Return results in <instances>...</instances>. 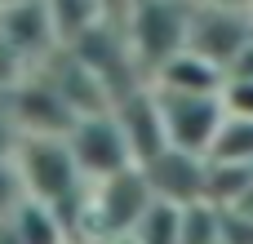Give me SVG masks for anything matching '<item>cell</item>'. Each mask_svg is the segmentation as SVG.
Segmentation results:
<instances>
[{"label": "cell", "mask_w": 253, "mask_h": 244, "mask_svg": "<svg viewBox=\"0 0 253 244\" xmlns=\"http://www.w3.org/2000/svg\"><path fill=\"white\" fill-rule=\"evenodd\" d=\"M156 187L147 182L142 164H129L111 178H98L89 187V209H84V236L111 240V236H133L147 209L156 204Z\"/></svg>", "instance_id": "1"}, {"label": "cell", "mask_w": 253, "mask_h": 244, "mask_svg": "<svg viewBox=\"0 0 253 244\" xmlns=\"http://www.w3.org/2000/svg\"><path fill=\"white\" fill-rule=\"evenodd\" d=\"M191 9H196V0H133L129 18H125V31H129L133 58L147 71V80L173 53L187 49V40H191Z\"/></svg>", "instance_id": "2"}, {"label": "cell", "mask_w": 253, "mask_h": 244, "mask_svg": "<svg viewBox=\"0 0 253 244\" xmlns=\"http://www.w3.org/2000/svg\"><path fill=\"white\" fill-rule=\"evenodd\" d=\"M160 111H165V133H169V147H182V151H200L209 156L222 124H227V102L222 93H178V89H160Z\"/></svg>", "instance_id": "3"}, {"label": "cell", "mask_w": 253, "mask_h": 244, "mask_svg": "<svg viewBox=\"0 0 253 244\" xmlns=\"http://www.w3.org/2000/svg\"><path fill=\"white\" fill-rule=\"evenodd\" d=\"M67 147H71V156H76V164H80V173L89 182L111 178V173L129 169V164H138V156H133V147H129V138H125V129H120L111 107L80 116L71 124V133H67Z\"/></svg>", "instance_id": "4"}, {"label": "cell", "mask_w": 253, "mask_h": 244, "mask_svg": "<svg viewBox=\"0 0 253 244\" xmlns=\"http://www.w3.org/2000/svg\"><path fill=\"white\" fill-rule=\"evenodd\" d=\"M4 102H9L18 129H22V138H27V133H40V138H67L71 124L80 120V111L58 93V84H53L40 67H31L13 89H4Z\"/></svg>", "instance_id": "5"}, {"label": "cell", "mask_w": 253, "mask_h": 244, "mask_svg": "<svg viewBox=\"0 0 253 244\" xmlns=\"http://www.w3.org/2000/svg\"><path fill=\"white\" fill-rule=\"evenodd\" d=\"M253 44V13L249 9H227V4H209L196 0L191 9V40L187 49L213 58L218 67H236V58Z\"/></svg>", "instance_id": "6"}, {"label": "cell", "mask_w": 253, "mask_h": 244, "mask_svg": "<svg viewBox=\"0 0 253 244\" xmlns=\"http://www.w3.org/2000/svg\"><path fill=\"white\" fill-rule=\"evenodd\" d=\"M0 40L27 67H40L44 58H53L62 49L44 0H9V4H0Z\"/></svg>", "instance_id": "7"}, {"label": "cell", "mask_w": 253, "mask_h": 244, "mask_svg": "<svg viewBox=\"0 0 253 244\" xmlns=\"http://www.w3.org/2000/svg\"><path fill=\"white\" fill-rule=\"evenodd\" d=\"M142 169H147V182L156 187L160 200H169V204H196V200H205L209 156L182 151V147H165L151 160H142Z\"/></svg>", "instance_id": "8"}, {"label": "cell", "mask_w": 253, "mask_h": 244, "mask_svg": "<svg viewBox=\"0 0 253 244\" xmlns=\"http://www.w3.org/2000/svg\"><path fill=\"white\" fill-rule=\"evenodd\" d=\"M111 111H116L120 129H125V138H129V147H133L138 164H142V160H151L156 151H165V147H169V133H165V111H160V93H156V84H151V80H142L138 89L120 93V98L111 102Z\"/></svg>", "instance_id": "9"}, {"label": "cell", "mask_w": 253, "mask_h": 244, "mask_svg": "<svg viewBox=\"0 0 253 244\" xmlns=\"http://www.w3.org/2000/svg\"><path fill=\"white\" fill-rule=\"evenodd\" d=\"M151 84L178 89V93H222L227 89V67H218L213 58H205L196 49H182L151 76Z\"/></svg>", "instance_id": "10"}, {"label": "cell", "mask_w": 253, "mask_h": 244, "mask_svg": "<svg viewBox=\"0 0 253 244\" xmlns=\"http://www.w3.org/2000/svg\"><path fill=\"white\" fill-rule=\"evenodd\" d=\"M9 222H13L22 244H67L71 240V227L62 222V213L53 204H44V200H31V196L22 200V209Z\"/></svg>", "instance_id": "11"}, {"label": "cell", "mask_w": 253, "mask_h": 244, "mask_svg": "<svg viewBox=\"0 0 253 244\" xmlns=\"http://www.w3.org/2000/svg\"><path fill=\"white\" fill-rule=\"evenodd\" d=\"M253 187V164H240V160H213L209 156V187H205V200L218 204V209H231L249 196Z\"/></svg>", "instance_id": "12"}, {"label": "cell", "mask_w": 253, "mask_h": 244, "mask_svg": "<svg viewBox=\"0 0 253 244\" xmlns=\"http://www.w3.org/2000/svg\"><path fill=\"white\" fill-rule=\"evenodd\" d=\"M44 4H49V18H53L62 44H76L84 31H93L98 22H107L102 0H44Z\"/></svg>", "instance_id": "13"}, {"label": "cell", "mask_w": 253, "mask_h": 244, "mask_svg": "<svg viewBox=\"0 0 253 244\" xmlns=\"http://www.w3.org/2000/svg\"><path fill=\"white\" fill-rule=\"evenodd\" d=\"M133 240L138 244H182V204L156 200V204L147 209V218L138 222Z\"/></svg>", "instance_id": "14"}, {"label": "cell", "mask_w": 253, "mask_h": 244, "mask_svg": "<svg viewBox=\"0 0 253 244\" xmlns=\"http://www.w3.org/2000/svg\"><path fill=\"white\" fill-rule=\"evenodd\" d=\"M182 244H222V209L209 200L182 204Z\"/></svg>", "instance_id": "15"}, {"label": "cell", "mask_w": 253, "mask_h": 244, "mask_svg": "<svg viewBox=\"0 0 253 244\" xmlns=\"http://www.w3.org/2000/svg\"><path fill=\"white\" fill-rule=\"evenodd\" d=\"M213 160H240V164H253V116H231L227 111V124L209 151Z\"/></svg>", "instance_id": "16"}, {"label": "cell", "mask_w": 253, "mask_h": 244, "mask_svg": "<svg viewBox=\"0 0 253 244\" xmlns=\"http://www.w3.org/2000/svg\"><path fill=\"white\" fill-rule=\"evenodd\" d=\"M27 200V182H22V169L18 160H0V222L13 218Z\"/></svg>", "instance_id": "17"}, {"label": "cell", "mask_w": 253, "mask_h": 244, "mask_svg": "<svg viewBox=\"0 0 253 244\" xmlns=\"http://www.w3.org/2000/svg\"><path fill=\"white\" fill-rule=\"evenodd\" d=\"M222 102L231 116H253V76H227Z\"/></svg>", "instance_id": "18"}, {"label": "cell", "mask_w": 253, "mask_h": 244, "mask_svg": "<svg viewBox=\"0 0 253 244\" xmlns=\"http://www.w3.org/2000/svg\"><path fill=\"white\" fill-rule=\"evenodd\" d=\"M222 244H253V213L222 209Z\"/></svg>", "instance_id": "19"}, {"label": "cell", "mask_w": 253, "mask_h": 244, "mask_svg": "<svg viewBox=\"0 0 253 244\" xmlns=\"http://www.w3.org/2000/svg\"><path fill=\"white\" fill-rule=\"evenodd\" d=\"M18 147H22V129H18V120H13L4 93H0V160H13Z\"/></svg>", "instance_id": "20"}, {"label": "cell", "mask_w": 253, "mask_h": 244, "mask_svg": "<svg viewBox=\"0 0 253 244\" xmlns=\"http://www.w3.org/2000/svg\"><path fill=\"white\" fill-rule=\"evenodd\" d=\"M102 9H107V18L125 22V18H129V9H133V0H102Z\"/></svg>", "instance_id": "21"}, {"label": "cell", "mask_w": 253, "mask_h": 244, "mask_svg": "<svg viewBox=\"0 0 253 244\" xmlns=\"http://www.w3.org/2000/svg\"><path fill=\"white\" fill-rule=\"evenodd\" d=\"M0 244H22V240H18V231H13V222H9V218L0 222Z\"/></svg>", "instance_id": "22"}, {"label": "cell", "mask_w": 253, "mask_h": 244, "mask_svg": "<svg viewBox=\"0 0 253 244\" xmlns=\"http://www.w3.org/2000/svg\"><path fill=\"white\" fill-rule=\"evenodd\" d=\"M209 4H227V9H249V13H253V0H209Z\"/></svg>", "instance_id": "23"}, {"label": "cell", "mask_w": 253, "mask_h": 244, "mask_svg": "<svg viewBox=\"0 0 253 244\" xmlns=\"http://www.w3.org/2000/svg\"><path fill=\"white\" fill-rule=\"evenodd\" d=\"M98 244H138L133 236H111V240H98Z\"/></svg>", "instance_id": "24"}, {"label": "cell", "mask_w": 253, "mask_h": 244, "mask_svg": "<svg viewBox=\"0 0 253 244\" xmlns=\"http://www.w3.org/2000/svg\"><path fill=\"white\" fill-rule=\"evenodd\" d=\"M67 244H98V240H93V236H71Z\"/></svg>", "instance_id": "25"}]
</instances>
